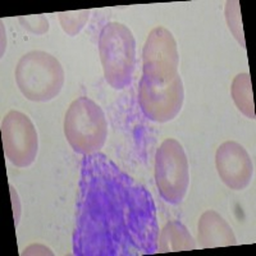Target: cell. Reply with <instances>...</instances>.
<instances>
[{"label":"cell","mask_w":256,"mask_h":256,"mask_svg":"<svg viewBox=\"0 0 256 256\" xmlns=\"http://www.w3.org/2000/svg\"><path fill=\"white\" fill-rule=\"evenodd\" d=\"M156 214L150 192L105 155L82 162L73 251L78 256L156 252Z\"/></svg>","instance_id":"6da1fadb"},{"label":"cell","mask_w":256,"mask_h":256,"mask_svg":"<svg viewBox=\"0 0 256 256\" xmlns=\"http://www.w3.org/2000/svg\"><path fill=\"white\" fill-rule=\"evenodd\" d=\"M16 84L30 102H50L59 95L64 84V70L54 56L32 50L20 56L14 70Z\"/></svg>","instance_id":"7a4b0ae2"},{"label":"cell","mask_w":256,"mask_h":256,"mask_svg":"<svg viewBox=\"0 0 256 256\" xmlns=\"http://www.w3.org/2000/svg\"><path fill=\"white\" fill-rule=\"evenodd\" d=\"M99 52L104 78L116 90L130 86L136 66V40L120 22H109L99 36Z\"/></svg>","instance_id":"3957f363"},{"label":"cell","mask_w":256,"mask_h":256,"mask_svg":"<svg viewBox=\"0 0 256 256\" xmlns=\"http://www.w3.org/2000/svg\"><path fill=\"white\" fill-rule=\"evenodd\" d=\"M64 136L77 154L99 152L108 137V122L100 105L81 96L73 100L64 116Z\"/></svg>","instance_id":"277c9868"},{"label":"cell","mask_w":256,"mask_h":256,"mask_svg":"<svg viewBox=\"0 0 256 256\" xmlns=\"http://www.w3.org/2000/svg\"><path fill=\"white\" fill-rule=\"evenodd\" d=\"M155 184L169 204H180L190 186V166L184 146L166 138L155 152Z\"/></svg>","instance_id":"5b68a950"},{"label":"cell","mask_w":256,"mask_h":256,"mask_svg":"<svg viewBox=\"0 0 256 256\" xmlns=\"http://www.w3.org/2000/svg\"><path fill=\"white\" fill-rule=\"evenodd\" d=\"M180 54L174 36L166 27L150 31L142 49V77L156 84H166L178 76Z\"/></svg>","instance_id":"8992f818"},{"label":"cell","mask_w":256,"mask_h":256,"mask_svg":"<svg viewBox=\"0 0 256 256\" xmlns=\"http://www.w3.org/2000/svg\"><path fill=\"white\" fill-rule=\"evenodd\" d=\"M2 140L6 159L17 168H27L38 152V136L30 116L10 110L2 120Z\"/></svg>","instance_id":"52a82bcc"},{"label":"cell","mask_w":256,"mask_h":256,"mask_svg":"<svg viewBox=\"0 0 256 256\" xmlns=\"http://www.w3.org/2000/svg\"><path fill=\"white\" fill-rule=\"evenodd\" d=\"M184 88L178 74L166 84H156L141 78L138 102L141 110L152 122H170L180 114L184 106Z\"/></svg>","instance_id":"ba28073f"},{"label":"cell","mask_w":256,"mask_h":256,"mask_svg":"<svg viewBox=\"0 0 256 256\" xmlns=\"http://www.w3.org/2000/svg\"><path fill=\"white\" fill-rule=\"evenodd\" d=\"M216 166L222 182L234 191L246 188L254 177L250 154L237 141L220 144L216 152Z\"/></svg>","instance_id":"9c48e42d"},{"label":"cell","mask_w":256,"mask_h":256,"mask_svg":"<svg viewBox=\"0 0 256 256\" xmlns=\"http://www.w3.org/2000/svg\"><path fill=\"white\" fill-rule=\"evenodd\" d=\"M198 241L202 248L236 246L237 238L232 227L216 210H206L198 223Z\"/></svg>","instance_id":"30bf717a"},{"label":"cell","mask_w":256,"mask_h":256,"mask_svg":"<svg viewBox=\"0 0 256 256\" xmlns=\"http://www.w3.org/2000/svg\"><path fill=\"white\" fill-rule=\"evenodd\" d=\"M195 248V238L180 222H168L158 236L156 252L191 251Z\"/></svg>","instance_id":"8fae6325"},{"label":"cell","mask_w":256,"mask_h":256,"mask_svg":"<svg viewBox=\"0 0 256 256\" xmlns=\"http://www.w3.org/2000/svg\"><path fill=\"white\" fill-rule=\"evenodd\" d=\"M230 95L237 109L250 120H255V105H254L252 84L248 72L238 73L232 81Z\"/></svg>","instance_id":"7c38bea8"},{"label":"cell","mask_w":256,"mask_h":256,"mask_svg":"<svg viewBox=\"0 0 256 256\" xmlns=\"http://www.w3.org/2000/svg\"><path fill=\"white\" fill-rule=\"evenodd\" d=\"M91 10L82 9V10H70V12L58 13V20L63 30L68 36L78 35L88 20Z\"/></svg>","instance_id":"4fadbf2b"},{"label":"cell","mask_w":256,"mask_h":256,"mask_svg":"<svg viewBox=\"0 0 256 256\" xmlns=\"http://www.w3.org/2000/svg\"><path fill=\"white\" fill-rule=\"evenodd\" d=\"M224 14H226V20H227L228 28L232 32L237 41H238L241 46L246 48L244 44V28H242V20H241V9H240L238 0H228L226 3V9H224Z\"/></svg>","instance_id":"5bb4252c"},{"label":"cell","mask_w":256,"mask_h":256,"mask_svg":"<svg viewBox=\"0 0 256 256\" xmlns=\"http://www.w3.org/2000/svg\"><path fill=\"white\" fill-rule=\"evenodd\" d=\"M18 22L32 35H45L50 28L49 20L44 14L22 16V17L18 18Z\"/></svg>","instance_id":"9a60e30c"}]
</instances>
